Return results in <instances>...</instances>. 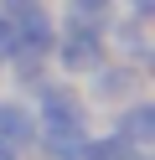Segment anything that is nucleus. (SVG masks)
<instances>
[{"instance_id": "nucleus-5", "label": "nucleus", "mask_w": 155, "mask_h": 160, "mask_svg": "<svg viewBox=\"0 0 155 160\" xmlns=\"http://www.w3.org/2000/svg\"><path fill=\"white\" fill-rule=\"evenodd\" d=\"M114 134L129 139L134 150H150L155 145V103H145V98L119 103V108H114Z\"/></svg>"}, {"instance_id": "nucleus-4", "label": "nucleus", "mask_w": 155, "mask_h": 160, "mask_svg": "<svg viewBox=\"0 0 155 160\" xmlns=\"http://www.w3.org/2000/svg\"><path fill=\"white\" fill-rule=\"evenodd\" d=\"M10 21H16V52H31V57L52 62V42H57V11H52V0H36V5H26Z\"/></svg>"}, {"instance_id": "nucleus-11", "label": "nucleus", "mask_w": 155, "mask_h": 160, "mask_svg": "<svg viewBox=\"0 0 155 160\" xmlns=\"http://www.w3.org/2000/svg\"><path fill=\"white\" fill-rule=\"evenodd\" d=\"M26 5H36V0H0V11H5V16H21Z\"/></svg>"}, {"instance_id": "nucleus-6", "label": "nucleus", "mask_w": 155, "mask_h": 160, "mask_svg": "<svg viewBox=\"0 0 155 160\" xmlns=\"http://www.w3.org/2000/svg\"><path fill=\"white\" fill-rule=\"evenodd\" d=\"M0 145H10V150L36 145V114L26 98H0Z\"/></svg>"}, {"instance_id": "nucleus-1", "label": "nucleus", "mask_w": 155, "mask_h": 160, "mask_svg": "<svg viewBox=\"0 0 155 160\" xmlns=\"http://www.w3.org/2000/svg\"><path fill=\"white\" fill-rule=\"evenodd\" d=\"M52 62L62 78L83 83L98 62H109V47H103V26L78 21V16H57V42H52Z\"/></svg>"}, {"instance_id": "nucleus-12", "label": "nucleus", "mask_w": 155, "mask_h": 160, "mask_svg": "<svg viewBox=\"0 0 155 160\" xmlns=\"http://www.w3.org/2000/svg\"><path fill=\"white\" fill-rule=\"evenodd\" d=\"M0 160H21V150H10V145H0Z\"/></svg>"}, {"instance_id": "nucleus-7", "label": "nucleus", "mask_w": 155, "mask_h": 160, "mask_svg": "<svg viewBox=\"0 0 155 160\" xmlns=\"http://www.w3.org/2000/svg\"><path fill=\"white\" fill-rule=\"evenodd\" d=\"M129 155H134V145H129V139H119L114 129L83 139V160H129Z\"/></svg>"}, {"instance_id": "nucleus-2", "label": "nucleus", "mask_w": 155, "mask_h": 160, "mask_svg": "<svg viewBox=\"0 0 155 160\" xmlns=\"http://www.w3.org/2000/svg\"><path fill=\"white\" fill-rule=\"evenodd\" d=\"M145 72L150 67H134V62H98L88 78H83V98L88 108H119L129 98H145Z\"/></svg>"}, {"instance_id": "nucleus-9", "label": "nucleus", "mask_w": 155, "mask_h": 160, "mask_svg": "<svg viewBox=\"0 0 155 160\" xmlns=\"http://www.w3.org/2000/svg\"><path fill=\"white\" fill-rule=\"evenodd\" d=\"M10 52H16V21L0 11V67H5V57H10Z\"/></svg>"}, {"instance_id": "nucleus-8", "label": "nucleus", "mask_w": 155, "mask_h": 160, "mask_svg": "<svg viewBox=\"0 0 155 160\" xmlns=\"http://www.w3.org/2000/svg\"><path fill=\"white\" fill-rule=\"evenodd\" d=\"M62 5H67L62 16H78V21H93V26H103L114 11H119L114 0H62Z\"/></svg>"}, {"instance_id": "nucleus-3", "label": "nucleus", "mask_w": 155, "mask_h": 160, "mask_svg": "<svg viewBox=\"0 0 155 160\" xmlns=\"http://www.w3.org/2000/svg\"><path fill=\"white\" fill-rule=\"evenodd\" d=\"M103 47H109V57H119V62L150 67V21L114 11L109 21H103Z\"/></svg>"}, {"instance_id": "nucleus-10", "label": "nucleus", "mask_w": 155, "mask_h": 160, "mask_svg": "<svg viewBox=\"0 0 155 160\" xmlns=\"http://www.w3.org/2000/svg\"><path fill=\"white\" fill-rule=\"evenodd\" d=\"M114 5H119L124 16H140V21H150V16H155V0H114Z\"/></svg>"}]
</instances>
